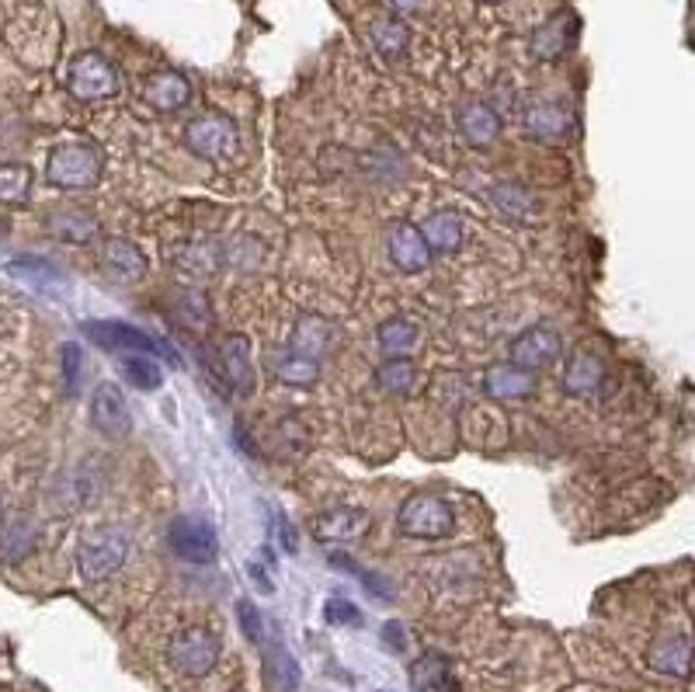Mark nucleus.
I'll list each match as a JSON object with an SVG mask.
<instances>
[{
    "label": "nucleus",
    "instance_id": "1",
    "mask_svg": "<svg viewBox=\"0 0 695 692\" xmlns=\"http://www.w3.org/2000/svg\"><path fill=\"white\" fill-rule=\"evenodd\" d=\"M105 175V154L87 139H70L56 143L45 157V178L50 185L63 188V192H84L94 188Z\"/></svg>",
    "mask_w": 695,
    "mask_h": 692
},
{
    "label": "nucleus",
    "instance_id": "2",
    "mask_svg": "<svg viewBox=\"0 0 695 692\" xmlns=\"http://www.w3.org/2000/svg\"><path fill=\"white\" fill-rule=\"evenodd\" d=\"M63 84L77 102L94 105V102H108L123 91V74H118V66L108 56L87 50L70 60Z\"/></svg>",
    "mask_w": 695,
    "mask_h": 692
},
{
    "label": "nucleus",
    "instance_id": "3",
    "mask_svg": "<svg viewBox=\"0 0 695 692\" xmlns=\"http://www.w3.org/2000/svg\"><path fill=\"white\" fill-rule=\"evenodd\" d=\"M397 530L407 539H445L455 533V512L442 494H411L397 512Z\"/></svg>",
    "mask_w": 695,
    "mask_h": 692
},
{
    "label": "nucleus",
    "instance_id": "4",
    "mask_svg": "<svg viewBox=\"0 0 695 692\" xmlns=\"http://www.w3.org/2000/svg\"><path fill=\"white\" fill-rule=\"evenodd\" d=\"M126 557H129V536L123 530H98L81 539L77 570L87 585H102L123 570Z\"/></svg>",
    "mask_w": 695,
    "mask_h": 692
},
{
    "label": "nucleus",
    "instance_id": "5",
    "mask_svg": "<svg viewBox=\"0 0 695 692\" xmlns=\"http://www.w3.org/2000/svg\"><path fill=\"white\" fill-rule=\"evenodd\" d=\"M223 643L212 630L206 627H185L171 637V648H167V661L178 675L185 679H206L215 664H220Z\"/></svg>",
    "mask_w": 695,
    "mask_h": 692
},
{
    "label": "nucleus",
    "instance_id": "6",
    "mask_svg": "<svg viewBox=\"0 0 695 692\" xmlns=\"http://www.w3.org/2000/svg\"><path fill=\"white\" fill-rule=\"evenodd\" d=\"M167 551H171L181 564L206 567L220 557V536L215 526L202 515H178L167 526Z\"/></svg>",
    "mask_w": 695,
    "mask_h": 692
},
{
    "label": "nucleus",
    "instance_id": "7",
    "mask_svg": "<svg viewBox=\"0 0 695 692\" xmlns=\"http://www.w3.org/2000/svg\"><path fill=\"white\" fill-rule=\"evenodd\" d=\"M181 139L199 160L220 164L236 150V143H241V129H236V123L230 115L209 112V115L191 118V123L185 126V133H181Z\"/></svg>",
    "mask_w": 695,
    "mask_h": 692
},
{
    "label": "nucleus",
    "instance_id": "8",
    "mask_svg": "<svg viewBox=\"0 0 695 692\" xmlns=\"http://www.w3.org/2000/svg\"><path fill=\"white\" fill-rule=\"evenodd\" d=\"M81 331L87 334V338L94 345H102V348H112V352H143V355H164V359H171L175 366L181 363V355L171 348V345H164L157 342L154 334L147 331H139L126 321H84Z\"/></svg>",
    "mask_w": 695,
    "mask_h": 692
},
{
    "label": "nucleus",
    "instance_id": "9",
    "mask_svg": "<svg viewBox=\"0 0 695 692\" xmlns=\"http://www.w3.org/2000/svg\"><path fill=\"white\" fill-rule=\"evenodd\" d=\"M21 18L29 21V42H21L18 45V56L25 60L29 66H50L60 53V42H63V29H60V21L45 11L42 4H25L21 8Z\"/></svg>",
    "mask_w": 695,
    "mask_h": 692
},
{
    "label": "nucleus",
    "instance_id": "10",
    "mask_svg": "<svg viewBox=\"0 0 695 692\" xmlns=\"http://www.w3.org/2000/svg\"><path fill=\"white\" fill-rule=\"evenodd\" d=\"M560 352H564L560 331L549 327V324H533V327H525L518 338L508 345V363L518 366V369L536 373V369L554 366L560 359Z\"/></svg>",
    "mask_w": 695,
    "mask_h": 692
},
{
    "label": "nucleus",
    "instance_id": "11",
    "mask_svg": "<svg viewBox=\"0 0 695 692\" xmlns=\"http://www.w3.org/2000/svg\"><path fill=\"white\" fill-rule=\"evenodd\" d=\"M91 428L105 439H126L133 432V411L126 403V394L118 390L112 379L94 387L91 394Z\"/></svg>",
    "mask_w": 695,
    "mask_h": 692
},
{
    "label": "nucleus",
    "instance_id": "12",
    "mask_svg": "<svg viewBox=\"0 0 695 692\" xmlns=\"http://www.w3.org/2000/svg\"><path fill=\"white\" fill-rule=\"evenodd\" d=\"M455 129H460V136L470 143V147L484 150V147H494V143L501 139L505 115H501L491 102L473 98V102H463L460 108H455Z\"/></svg>",
    "mask_w": 695,
    "mask_h": 692
},
{
    "label": "nucleus",
    "instance_id": "13",
    "mask_svg": "<svg viewBox=\"0 0 695 692\" xmlns=\"http://www.w3.org/2000/svg\"><path fill=\"white\" fill-rule=\"evenodd\" d=\"M578 32H581V21L573 11H560L554 14L549 21H543V25L533 32L529 39V50L539 63H557L564 60L570 50H573V42H578Z\"/></svg>",
    "mask_w": 695,
    "mask_h": 692
},
{
    "label": "nucleus",
    "instance_id": "14",
    "mask_svg": "<svg viewBox=\"0 0 695 692\" xmlns=\"http://www.w3.org/2000/svg\"><path fill=\"white\" fill-rule=\"evenodd\" d=\"M522 129L536 143H560L573 129V115L560 102L536 98V102H529L522 108Z\"/></svg>",
    "mask_w": 695,
    "mask_h": 692
},
{
    "label": "nucleus",
    "instance_id": "15",
    "mask_svg": "<svg viewBox=\"0 0 695 692\" xmlns=\"http://www.w3.org/2000/svg\"><path fill=\"white\" fill-rule=\"evenodd\" d=\"M139 98L160 115H175L191 102V81L181 70H154L150 77H143Z\"/></svg>",
    "mask_w": 695,
    "mask_h": 692
},
{
    "label": "nucleus",
    "instance_id": "16",
    "mask_svg": "<svg viewBox=\"0 0 695 692\" xmlns=\"http://www.w3.org/2000/svg\"><path fill=\"white\" fill-rule=\"evenodd\" d=\"M98 269L112 282L133 285L147 275V254H143V248L136 241H129V237H108L98 251Z\"/></svg>",
    "mask_w": 695,
    "mask_h": 692
},
{
    "label": "nucleus",
    "instance_id": "17",
    "mask_svg": "<svg viewBox=\"0 0 695 692\" xmlns=\"http://www.w3.org/2000/svg\"><path fill=\"white\" fill-rule=\"evenodd\" d=\"M372 526V515L366 508H327L314 515L309 533L320 543H355L362 539Z\"/></svg>",
    "mask_w": 695,
    "mask_h": 692
},
{
    "label": "nucleus",
    "instance_id": "18",
    "mask_svg": "<svg viewBox=\"0 0 695 692\" xmlns=\"http://www.w3.org/2000/svg\"><path fill=\"white\" fill-rule=\"evenodd\" d=\"M387 251H390V261L403 272V275H418L431 265V254L428 244H424V237L414 223H407V220H397L387 233Z\"/></svg>",
    "mask_w": 695,
    "mask_h": 692
},
{
    "label": "nucleus",
    "instance_id": "19",
    "mask_svg": "<svg viewBox=\"0 0 695 692\" xmlns=\"http://www.w3.org/2000/svg\"><path fill=\"white\" fill-rule=\"evenodd\" d=\"M220 373H223V384L233 394H254V366H251V342L244 334H230L220 345Z\"/></svg>",
    "mask_w": 695,
    "mask_h": 692
},
{
    "label": "nucleus",
    "instance_id": "20",
    "mask_svg": "<svg viewBox=\"0 0 695 692\" xmlns=\"http://www.w3.org/2000/svg\"><path fill=\"white\" fill-rule=\"evenodd\" d=\"M481 387L491 400H529L536 394V373L518 369L512 363H494L484 369Z\"/></svg>",
    "mask_w": 695,
    "mask_h": 692
},
{
    "label": "nucleus",
    "instance_id": "21",
    "mask_svg": "<svg viewBox=\"0 0 695 692\" xmlns=\"http://www.w3.org/2000/svg\"><path fill=\"white\" fill-rule=\"evenodd\" d=\"M94 494H98V473H94L91 466H74V470H66L56 476V484H53V508L56 512H81L87 508Z\"/></svg>",
    "mask_w": 695,
    "mask_h": 692
},
{
    "label": "nucleus",
    "instance_id": "22",
    "mask_svg": "<svg viewBox=\"0 0 695 692\" xmlns=\"http://www.w3.org/2000/svg\"><path fill=\"white\" fill-rule=\"evenodd\" d=\"M646 664H651V672L667 675V679H692V643L688 637H657L651 648H646Z\"/></svg>",
    "mask_w": 695,
    "mask_h": 692
},
{
    "label": "nucleus",
    "instance_id": "23",
    "mask_svg": "<svg viewBox=\"0 0 695 692\" xmlns=\"http://www.w3.org/2000/svg\"><path fill=\"white\" fill-rule=\"evenodd\" d=\"M334 342H338V327H334V321H327L320 314H299V321L293 327V338L285 348H293V352L306 355V359L320 363L334 348Z\"/></svg>",
    "mask_w": 695,
    "mask_h": 692
},
{
    "label": "nucleus",
    "instance_id": "24",
    "mask_svg": "<svg viewBox=\"0 0 695 692\" xmlns=\"http://www.w3.org/2000/svg\"><path fill=\"white\" fill-rule=\"evenodd\" d=\"M418 230H421L431 254H455L463 248V237H466L463 217L455 209H435Z\"/></svg>",
    "mask_w": 695,
    "mask_h": 692
},
{
    "label": "nucleus",
    "instance_id": "25",
    "mask_svg": "<svg viewBox=\"0 0 695 692\" xmlns=\"http://www.w3.org/2000/svg\"><path fill=\"white\" fill-rule=\"evenodd\" d=\"M606 384V359L594 352H573L564 366V390L570 397H588Z\"/></svg>",
    "mask_w": 695,
    "mask_h": 692
},
{
    "label": "nucleus",
    "instance_id": "26",
    "mask_svg": "<svg viewBox=\"0 0 695 692\" xmlns=\"http://www.w3.org/2000/svg\"><path fill=\"white\" fill-rule=\"evenodd\" d=\"M376 345L387 359H411L421 348V327L407 317H390L376 327Z\"/></svg>",
    "mask_w": 695,
    "mask_h": 692
},
{
    "label": "nucleus",
    "instance_id": "27",
    "mask_svg": "<svg viewBox=\"0 0 695 692\" xmlns=\"http://www.w3.org/2000/svg\"><path fill=\"white\" fill-rule=\"evenodd\" d=\"M369 42L376 45L379 56L403 60L411 50V25L400 14H379L369 21Z\"/></svg>",
    "mask_w": 695,
    "mask_h": 692
},
{
    "label": "nucleus",
    "instance_id": "28",
    "mask_svg": "<svg viewBox=\"0 0 695 692\" xmlns=\"http://www.w3.org/2000/svg\"><path fill=\"white\" fill-rule=\"evenodd\" d=\"M265 668H268V675L275 682V689L282 692H296L299 682H303V668L299 661L293 658V651L285 648V640H265Z\"/></svg>",
    "mask_w": 695,
    "mask_h": 692
},
{
    "label": "nucleus",
    "instance_id": "29",
    "mask_svg": "<svg viewBox=\"0 0 695 692\" xmlns=\"http://www.w3.org/2000/svg\"><path fill=\"white\" fill-rule=\"evenodd\" d=\"M487 199H491V206L501 212V217L512 220V223H525V220H529V212H533V192L525 185H518V181L494 185L487 192Z\"/></svg>",
    "mask_w": 695,
    "mask_h": 692
},
{
    "label": "nucleus",
    "instance_id": "30",
    "mask_svg": "<svg viewBox=\"0 0 695 692\" xmlns=\"http://www.w3.org/2000/svg\"><path fill=\"white\" fill-rule=\"evenodd\" d=\"M272 373L275 379H282L285 387H314L320 379V363L317 359H306V355L285 348L282 355L272 359Z\"/></svg>",
    "mask_w": 695,
    "mask_h": 692
},
{
    "label": "nucleus",
    "instance_id": "31",
    "mask_svg": "<svg viewBox=\"0 0 695 692\" xmlns=\"http://www.w3.org/2000/svg\"><path fill=\"white\" fill-rule=\"evenodd\" d=\"M330 567L334 570H348L351 578H358L362 581V588L372 595L376 602H393L397 599V588H393V581L387 578V575H379V570H369V567H362V564H355L348 554H341V551H334L330 557Z\"/></svg>",
    "mask_w": 695,
    "mask_h": 692
},
{
    "label": "nucleus",
    "instance_id": "32",
    "mask_svg": "<svg viewBox=\"0 0 695 692\" xmlns=\"http://www.w3.org/2000/svg\"><path fill=\"white\" fill-rule=\"evenodd\" d=\"M50 230L60 237V241H66V244H91L94 237H98V220L94 217H87V212H81V209H63V212H53L50 220Z\"/></svg>",
    "mask_w": 695,
    "mask_h": 692
},
{
    "label": "nucleus",
    "instance_id": "33",
    "mask_svg": "<svg viewBox=\"0 0 695 692\" xmlns=\"http://www.w3.org/2000/svg\"><path fill=\"white\" fill-rule=\"evenodd\" d=\"M35 551V522L29 515H14L8 518L4 533H0V557L8 564L25 560Z\"/></svg>",
    "mask_w": 695,
    "mask_h": 692
},
{
    "label": "nucleus",
    "instance_id": "34",
    "mask_svg": "<svg viewBox=\"0 0 695 692\" xmlns=\"http://www.w3.org/2000/svg\"><path fill=\"white\" fill-rule=\"evenodd\" d=\"M35 185V171L29 164L0 160V206H25Z\"/></svg>",
    "mask_w": 695,
    "mask_h": 692
},
{
    "label": "nucleus",
    "instance_id": "35",
    "mask_svg": "<svg viewBox=\"0 0 695 692\" xmlns=\"http://www.w3.org/2000/svg\"><path fill=\"white\" fill-rule=\"evenodd\" d=\"M411 682L418 692H445L452 685V668L442 654H421V661H414L411 668Z\"/></svg>",
    "mask_w": 695,
    "mask_h": 692
},
{
    "label": "nucleus",
    "instance_id": "36",
    "mask_svg": "<svg viewBox=\"0 0 695 692\" xmlns=\"http://www.w3.org/2000/svg\"><path fill=\"white\" fill-rule=\"evenodd\" d=\"M376 384H379V390L407 397L418 387V366L411 359H387L376 369Z\"/></svg>",
    "mask_w": 695,
    "mask_h": 692
},
{
    "label": "nucleus",
    "instance_id": "37",
    "mask_svg": "<svg viewBox=\"0 0 695 692\" xmlns=\"http://www.w3.org/2000/svg\"><path fill=\"white\" fill-rule=\"evenodd\" d=\"M123 376L129 379V384L143 394H154L164 387V369L160 363L154 359V355H143V352H133L123 359Z\"/></svg>",
    "mask_w": 695,
    "mask_h": 692
},
{
    "label": "nucleus",
    "instance_id": "38",
    "mask_svg": "<svg viewBox=\"0 0 695 692\" xmlns=\"http://www.w3.org/2000/svg\"><path fill=\"white\" fill-rule=\"evenodd\" d=\"M8 275L21 279V282H29V285H56L63 282V272L56 265H50L45 258H14L4 265Z\"/></svg>",
    "mask_w": 695,
    "mask_h": 692
},
{
    "label": "nucleus",
    "instance_id": "39",
    "mask_svg": "<svg viewBox=\"0 0 695 692\" xmlns=\"http://www.w3.org/2000/svg\"><path fill=\"white\" fill-rule=\"evenodd\" d=\"M60 366H63V387L74 397L81 390V373H84V348L77 342H63L60 348Z\"/></svg>",
    "mask_w": 695,
    "mask_h": 692
},
{
    "label": "nucleus",
    "instance_id": "40",
    "mask_svg": "<svg viewBox=\"0 0 695 692\" xmlns=\"http://www.w3.org/2000/svg\"><path fill=\"white\" fill-rule=\"evenodd\" d=\"M236 619H241V630H244V637L254 643V648H265L268 627H265V616H261V609H257L251 599H241V602H236Z\"/></svg>",
    "mask_w": 695,
    "mask_h": 692
},
{
    "label": "nucleus",
    "instance_id": "41",
    "mask_svg": "<svg viewBox=\"0 0 695 692\" xmlns=\"http://www.w3.org/2000/svg\"><path fill=\"white\" fill-rule=\"evenodd\" d=\"M324 619L330 627H362V612L348 599H327L324 602Z\"/></svg>",
    "mask_w": 695,
    "mask_h": 692
},
{
    "label": "nucleus",
    "instance_id": "42",
    "mask_svg": "<svg viewBox=\"0 0 695 692\" xmlns=\"http://www.w3.org/2000/svg\"><path fill=\"white\" fill-rule=\"evenodd\" d=\"M382 643H387L390 651L403 654L407 651V633H403V627L400 623H382Z\"/></svg>",
    "mask_w": 695,
    "mask_h": 692
},
{
    "label": "nucleus",
    "instance_id": "43",
    "mask_svg": "<svg viewBox=\"0 0 695 692\" xmlns=\"http://www.w3.org/2000/svg\"><path fill=\"white\" fill-rule=\"evenodd\" d=\"M233 442L241 445L244 457H257V445L248 439V424H244V421H236V424H233Z\"/></svg>",
    "mask_w": 695,
    "mask_h": 692
},
{
    "label": "nucleus",
    "instance_id": "44",
    "mask_svg": "<svg viewBox=\"0 0 695 692\" xmlns=\"http://www.w3.org/2000/svg\"><path fill=\"white\" fill-rule=\"evenodd\" d=\"M387 4L393 8V14H414L428 4V0H387Z\"/></svg>",
    "mask_w": 695,
    "mask_h": 692
},
{
    "label": "nucleus",
    "instance_id": "45",
    "mask_svg": "<svg viewBox=\"0 0 695 692\" xmlns=\"http://www.w3.org/2000/svg\"><path fill=\"white\" fill-rule=\"evenodd\" d=\"M278 530H282V543H285V551L296 554V536H293V526H289V518L278 515Z\"/></svg>",
    "mask_w": 695,
    "mask_h": 692
},
{
    "label": "nucleus",
    "instance_id": "46",
    "mask_svg": "<svg viewBox=\"0 0 695 692\" xmlns=\"http://www.w3.org/2000/svg\"><path fill=\"white\" fill-rule=\"evenodd\" d=\"M481 4H497V0H481Z\"/></svg>",
    "mask_w": 695,
    "mask_h": 692
},
{
    "label": "nucleus",
    "instance_id": "47",
    "mask_svg": "<svg viewBox=\"0 0 695 692\" xmlns=\"http://www.w3.org/2000/svg\"><path fill=\"white\" fill-rule=\"evenodd\" d=\"M382 692H390V689H382Z\"/></svg>",
    "mask_w": 695,
    "mask_h": 692
}]
</instances>
